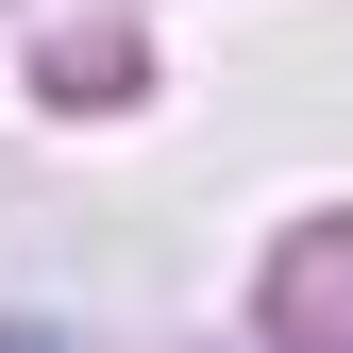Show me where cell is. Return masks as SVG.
Returning a JSON list of instances; mask_svg holds the SVG:
<instances>
[{
	"mask_svg": "<svg viewBox=\"0 0 353 353\" xmlns=\"http://www.w3.org/2000/svg\"><path fill=\"white\" fill-rule=\"evenodd\" d=\"M0 353H68V336H0Z\"/></svg>",
	"mask_w": 353,
	"mask_h": 353,
	"instance_id": "1",
	"label": "cell"
}]
</instances>
